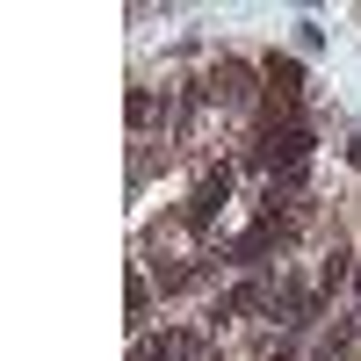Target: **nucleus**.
Returning a JSON list of instances; mask_svg holds the SVG:
<instances>
[{"mask_svg":"<svg viewBox=\"0 0 361 361\" xmlns=\"http://www.w3.org/2000/svg\"><path fill=\"white\" fill-rule=\"evenodd\" d=\"M224 195H231V173H224V166H217V173H202V188H195V202H188V224L209 231V217L224 209Z\"/></svg>","mask_w":361,"mask_h":361,"instance_id":"1","label":"nucleus"},{"mask_svg":"<svg viewBox=\"0 0 361 361\" xmlns=\"http://www.w3.org/2000/svg\"><path fill=\"white\" fill-rule=\"evenodd\" d=\"M340 282H347V253H333V260H325V267H318V296H333Z\"/></svg>","mask_w":361,"mask_h":361,"instance_id":"5","label":"nucleus"},{"mask_svg":"<svg viewBox=\"0 0 361 361\" xmlns=\"http://www.w3.org/2000/svg\"><path fill=\"white\" fill-rule=\"evenodd\" d=\"M260 361H296V347H289V340H282V347H267V354H260Z\"/></svg>","mask_w":361,"mask_h":361,"instance_id":"6","label":"nucleus"},{"mask_svg":"<svg viewBox=\"0 0 361 361\" xmlns=\"http://www.w3.org/2000/svg\"><path fill=\"white\" fill-rule=\"evenodd\" d=\"M267 94H275L282 109H296V94H304V73H296L289 58H267Z\"/></svg>","mask_w":361,"mask_h":361,"instance_id":"2","label":"nucleus"},{"mask_svg":"<svg viewBox=\"0 0 361 361\" xmlns=\"http://www.w3.org/2000/svg\"><path fill=\"white\" fill-rule=\"evenodd\" d=\"M195 354H202V333H166L159 347H145L137 361H195Z\"/></svg>","mask_w":361,"mask_h":361,"instance_id":"3","label":"nucleus"},{"mask_svg":"<svg viewBox=\"0 0 361 361\" xmlns=\"http://www.w3.org/2000/svg\"><path fill=\"white\" fill-rule=\"evenodd\" d=\"M246 80H253V73H246V66H231V58H224V66H217V80H209V94H217V102H246V94H253Z\"/></svg>","mask_w":361,"mask_h":361,"instance_id":"4","label":"nucleus"}]
</instances>
